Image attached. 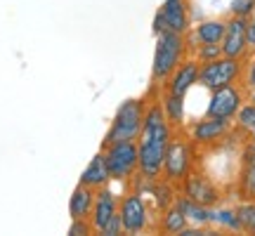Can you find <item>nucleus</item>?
I'll return each instance as SVG.
<instances>
[{"instance_id": "nucleus-15", "label": "nucleus", "mask_w": 255, "mask_h": 236, "mask_svg": "<svg viewBox=\"0 0 255 236\" xmlns=\"http://www.w3.org/2000/svg\"><path fill=\"white\" fill-rule=\"evenodd\" d=\"M165 19V28L177 31V33H187L189 28V9H187V0H163V5L158 9Z\"/></svg>"}, {"instance_id": "nucleus-20", "label": "nucleus", "mask_w": 255, "mask_h": 236, "mask_svg": "<svg viewBox=\"0 0 255 236\" xmlns=\"http://www.w3.org/2000/svg\"><path fill=\"white\" fill-rule=\"evenodd\" d=\"M161 104H163L165 118L170 120V125L173 127L182 125V120H184V97H180V95H170V92H163Z\"/></svg>"}, {"instance_id": "nucleus-23", "label": "nucleus", "mask_w": 255, "mask_h": 236, "mask_svg": "<svg viewBox=\"0 0 255 236\" xmlns=\"http://www.w3.org/2000/svg\"><path fill=\"white\" fill-rule=\"evenodd\" d=\"M213 222H218V225H222V227L234 229V232H239V229H241V222H239L237 210H229V208L213 213Z\"/></svg>"}, {"instance_id": "nucleus-24", "label": "nucleus", "mask_w": 255, "mask_h": 236, "mask_svg": "<svg viewBox=\"0 0 255 236\" xmlns=\"http://www.w3.org/2000/svg\"><path fill=\"white\" fill-rule=\"evenodd\" d=\"M237 123H239V127L253 132L255 130V104H246V107L241 104V109L237 114Z\"/></svg>"}, {"instance_id": "nucleus-25", "label": "nucleus", "mask_w": 255, "mask_h": 236, "mask_svg": "<svg viewBox=\"0 0 255 236\" xmlns=\"http://www.w3.org/2000/svg\"><path fill=\"white\" fill-rule=\"evenodd\" d=\"M196 57H199V62H210V59H218V57H222V45L220 43H210V45H199V52H196Z\"/></svg>"}, {"instance_id": "nucleus-21", "label": "nucleus", "mask_w": 255, "mask_h": 236, "mask_svg": "<svg viewBox=\"0 0 255 236\" xmlns=\"http://www.w3.org/2000/svg\"><path fill=\"white\" fill-rule=\"evenodd\" d=\"M187 215H184L182 210L177 208V206H168V208L163 210V220H161V229L163 232H168V234H180L184 227H187Z\"/></svg>"}, {"instance_id": "nucleus-30", "label": "nucleus", "mask_w": 255, "mask_h": 236, "mask_svg": "<svg viewBox=\"0 0 255 236\" xmlns=\"http://www.w3.org/2000/svg\"><path fill=\"white\" fill-rule=\"evenodd\" d=\"M253 139H255V130H253Z\"/></svg>"}, {"instance_id": "nucleus-9", "label": "nucleus", "mask_w": 255, "mask_h": 236, "mask_svg": "<svg viewBox=\"0 0 255 236\" xmlns=\"http://www.w3.org/2000/svg\"><path fill=\"white\" fill-rule=\"evenodd\" d=\"M241 104H244V97H241V92H239L234 85H225V88H218V90H213L206 116L227 118V120H232V118L239 114Z\"/></svg>"}, {"instance_id": "nucleus-12", "label": "nucleus", "mask_w": 255, "mask_h": 236, "mask_svg": "<svg viewBox=\"0 0 255 236\" xmlns=\"http://www.w3.org/2000/svg\"><path fill=\"white\" fill-rule=\"evenodd\" d=\"M199 69H201V62L199 59H189V62H182L173 73L170 78L163 83V92H170V95H180L184 97L187 92L191 90V85L199 83Z\"/></svg>"}, {"instance_id": "nucleus-29", "label": "nucleus", "mask_w": 255, "mask_h": 236, "mask_svg": "<svg viewBox=\"0 0 255 236\" xmlns=\"http://www.w3.org/2000/svg\"><path fill=\"white\" fill-rule=\"evenodd\" d=\"M248 88L255 90V62L251 64V71H248Z\"/></svg>"}, {"instance_id": "nucleus-31", "label": "nucleus", "mask_w": 255, "mask_h": 236, "mask_svg": "<svg viewBox=\"0 0 255 236\" xmlns=\"http://www.w3.org/2000/svg\"><path fill=\"white\" fill-rule=\"evenodd\" d=\"M253 102H255V95H253Z\"/></svg>"}, {"instance_id": "nucleus-13", "label": "nucleus", "mask_w": 255, "mask_h": 236, "mask_svg": "<svg viewBox=\"0 0 255 236\" xmlns=\"http://www.w3.org/2000/svg\"><path fill=\"white\" fill-rule=\"evenodd\" d=\"M229 132V120L227 118H213L206 116L196 120L191 127V142L196 144H213Z\"/></svg>"}, {"instance_id": "nucleus-3", "label": "nucleus", "mask_w": 255, "mask_h": 236, "mask_svg": "<svg viewBox=\"0 0 255 236\" xmlns=\"http://www.w3.org/2000/svg\"><path fill=\"white\" fill-rule=\"evenodd\" d=\"M184 55V33L165 28L156 33V50H154V64H151V78L156 85H163L170 73L182 64Z\"/></svg>"}, {"instance_id": "nucleus-10", "label": "nucleus", "mask_w": 255, "mask_h": 236, "mask_svg": "<svg viewBox=\"0 0 255 236\" xmlns=\"http://www.w3.org/2000/svg\"><path fill=\"white\" fill-rule=\"evenodd\" d=\"M222 55L241 59L248 50V17H234L227 21L225 38H222Z\"/></svg>"}, {"instance_id": "nucleus-11", "label": "nucleus", "mask_w": 255, "mask_h": 236, "mask_svg": "<svg viewBox=\"0 0 255 236\" xmlns=\"http://www.w3.org/2000/svg\"><path fill=\"white\" fill-rule=\"evenodd\" d=\"M182 191L184 196L191 201H196L201 206H215L220 201V191L213 182L206 177V175H199V173H189L184 177L182 182Z\"/></svg>"}, {"instance_id": "nucleus-27", "label": "nucleus", "mask_w": 255, "mask_h": 236, "mask_svg": "<svg viewBox=\"0 0 255 236\" xmlns=\"http://www.w3.org/2000/svg\"><path fill=\"white\" fill-rule=\"evenodd\" d=\"M71 236H81V234H95L90 220H71V227H69Z\"/></svg>"}, {"instance_id": "nucleus-2", "label": "nucleus", "mask_w": 255, "mask_h": 236, "mask_svg": "<svg viewBox=\"0 0 255 236\" xmlns=\"http://www.w3.org/2000/svg\"><path fill=\"white\" fill-rule=\"evenodd\" d=\"M144 111H146V102L130 97V100L121 102L114 118H111V125L104 135L102 146H109L114 142H137V137L142 132V123H144Z\"/></svg>"}, {"instance_id": "nucleus-26", "label": "nucleus", "mask_w": 255, "mask_h": 236, "mask_svg": "<svg viewBox=\"0 0 255 236\" xmlns=\"http://www.w3.org/2000/svg\"><path fill=\"white\" fill-rule=\"evenodd\" d=\"M255 12V0H232V14L248 17Z\"/></svg>"}, {"instance_id": "nucleus-8", "label": "nucleus", "mask_w": 255, "mask_h": 236, "mask_svg": "<svg viewBox=\"0 0 255 236\" xmlns=\"http://www.w3.org/2000/svg\"><path fill=\"white\" fill-rule=\"evenodd\" d=\"M119 215L123 225V234H142L149 225V208L139 191H126L119 196Z\"/></svg>"}, {"instance_id": "nucleus-4", "label": "nucleus", "mask_w": 255, "mask_h": 236, "mask_svg": "<svg viewBox=\"0 0 255 236\" xmlns=\"http://www.w3.org/2000/svg\"><path fill=\"white\" fill-rule=\"evenodd\" d=\"M107 168H109L111 182H132L139 173V149L137 142H114L109 146H100Z\"/></svg>"}, {"instance_id": "nucleus-17", "label": "nucleus", "mask_w": 255, "mask_h": 236, "mask_svg": "<svg viewBox=\"0 0 255 236\" xmlns=\"http://www.w3.org/2000/svg\"><path fill=\"white\" fill-rule=\"evenodd\" d=\"M175 206L187 215V220H191V222L199 225V227L213 222V210H210L208 206H201V203H196V201L187 199V196H177V199H175Z\"/></svg>"}, {"instance_id": "nucleus-6", "label": "nucleus", "mask_w": 255, "mask_h": 236, "mask_svg": "<svg viewBox=\"0 0 255 236\" xmlns=\"http://www.w3.org/2000/svg\"><path fill=\"white\" fill-rule=\"evenodd\" d=\"M191 163H194V149H191V139L187 135H175L168 144L163 161V175L165 180L175 184V182H184V177L191 173Z\"/></svg>"}, {"instance_id": "nucleus-5", "label": "nucleus", "mask_w": 255, "mask_h": 236, "mask_svg": "<svg viewBox=\"0 0 255 236\" xmlns=\"http://www.w3.org/2000/svg\"><path fill=\"white\" fill-rule=\"evenodd\" d=\"M90 222L95 234H104V236L123 234V225H121V215H119V196L109 187L97 189L95 206H92L90 213Z\"/></svg>"}, {"instance_id": "nucleus-18", "label": "nucleus", "mask_w": 255, "mask_h": 236, "mask_svg": "<svg viewBox=\"0 0 255 236\" xmlns=\"http://www.w3.org/2000/svg\"><path fill=\"white\" fill-rule=\"evenodd\" d=\"M225 28L227 21H218V19H208V21H201L194 36L199 40V45H210V43H222L225 38Z\"/></svg>"}, {"instance_id": "nucleus-28", "label": "nucleus", "mask_w": 255, "mask_h": 236, "mask_svg": "<svg viewBox=\"0 0 255 236\" xmlns=\"http://www.w3.org/2000/svg\"><path fill=\"white\" fill-rule=\"evenodd\" d=\"M248 45L255 47V14H253V19L248 21Z\"/></svg>"}, {"instance_id": "nucleus-19", "label": "nucleus", "mask_w": 255, "mask_h": 236, "mask_svg": "<svg viewBox=\"0 0 255 236\" xmlns=\"http://www.w3.org/2000/svg\"><path fill=\"white\" fill-rule=\"evenodd\" d=\"M241 191L246 199L255 201V139L244 154V173H241Z\"/></svg>"}, {"instance_id": "nucleus-22", "label": "nucleus", "mask_w": 255, "mask_h": 236, "mask_svg": "<svg viewBox=\"0 0 255 236\" xmlns=\"http://www.w3.org/2000/svg\"><path fill=\"white\" fill-rule=\"evenodd\" d=\"M237 215H239V222H241V229L255 234V201L241 203L237 208Z\"/></svg>"}, {"instance_id": "nucleus-16", "label": "nucleus", "mask_w": 255, "mask_h": 236, "mask_svg": "<svg viewBox=\"0 0 255 236\" xmlns=\"http://www.w3.org/2000/svg\"><path fill=\"white\" fill-rule=\"evenodd\" d=\"M81 184H88L92 189H102V187H109L111 175L107 168V158L102 154V149L90 158V163L85 165V170L81 173Z\"/></svg>"}, {"instance_id": "nucleus-14", "label": "nucleus", "mask_w": 255, "mask_h": 236, "mask_svg": "<svg viewBox=\"0 0 255 236\" xmlns=\"http://www.w3.org/2000/svg\"><path fill=\"white\" fill-rule=\"evenodd\" d=\"M95 196H97V189L78 182L76 189L71 191V199H69V215H71V220H90Z\"/></svg>"}, {"instance_id": "nucleus-1", "label": "nucleus", "mask_w": 255, "mask_h": 236, "mask_svg": "<svg viewBox=\"0 0 255 236\" xmlns=\"http://www.w3.org/2000/svg\"><path fill=\"white\" fill-rule=\"evenodd\" d=\"M173 139V125L165 118L163 104L151 102L144 111V123L142 132L137 137V149H139V173L156 180L163 175V161L168 144Z\"/></svg>"}, {"instance_id": "nucleus-7", "label": "nucleus", "mask_w": 255, "mask_h": 236, "mask_svg": "<svg viewBox=\"0 0 255 236\" xmlns=\"http://www.w3.org/2000/svg\"><path fill=\"white\" fill-rule=\"evenodd\" d=\"M239 76H241V62L225 55L218 59H210V62H203L199 69V83L203 88H208L210 92L225 88V85H234Z\"/></svg>"}]
</instances>
